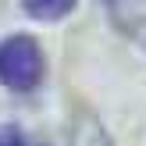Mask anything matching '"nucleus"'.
<instances>
[{
  "instance_id": "20e7f679",
  "label": "nucleus",
  "mask_w": 146,
  "mask_h": 146,
  "mask_svg": "<svg viewBox=\"0 0 146 146\" xmlns=\"http://www.w3.org/2000/svg\"><path fill=\"white\" fill-rule=\"evenodd\" d=\"M0 146H36L18 125H0Z\"/></svg>"
},
{
  "instance_id": "f03ea898",
  "label": "nucleus",
  "mask_w": 146,
  "mask_h": 146,
  "mask_svg": "<svg viewBox=\"0 0 146 146\" xmlns=\"http://www.w3.org/2000/svg\"><path fill=\"white\" fill-rule=\"evenodd\" d=\"M107 4L114 11V21L146 43V0H107Z\"/></svg>"
},
{
  "instance_id": "f257e3e1",
  "label": "nucleus",
  "mask_w": 146,
  "mask_h": 146,
  "mask_svg": "<svg viewBox=\"0 0 146 146\" xmlns=\"http://www.w3.org/2000/svg\"><path fill=\"white\" fill-rule=\"evenodd\" d=\"M43 75H46V61L32 36L18 32L0 43V82L11 93H32L43 82Z\"/></svg>"
},
{
  "instance_id": "7ed1b4c3",
  "label": "nucleus",
  "mask_w": 146,
  "mask_h": 146,
  "mask_svg": "<svg viewBox=\"0 0 146 146\" xmlns=\"http://www.w3.org/2000/svg\"><path fill=\"white\" fill-rule=\"evenodd\" d=\"M29 18H39V21H57L64 14L75 11V0H21Z\"/></svg>"
}]
</instances>
